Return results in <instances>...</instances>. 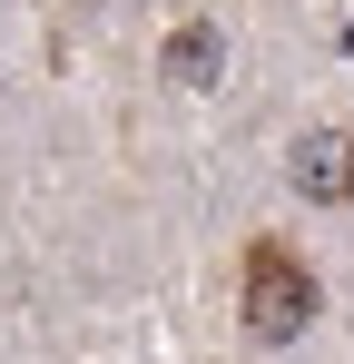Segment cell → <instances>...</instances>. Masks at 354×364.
Masks as SVG:
<instances>
[{
	"instance_id": "3",
	"label": "cell",
	"mask_w": 354,
	"mask_h": 364,
	"mask_svg": "<svg viewBox=\"0 0 354 364\" xmlns=\"http://www.w3.org/2000/svg\"><path fill=\"white\" fill-rule=\"evenodd\" d=\"M158 69H168L177 89H217V79H227V30H217V20H177Z\"/></svg>"
},
{
	"instance_id": "1",
	"label": "cell",
	"mask_w": 354,
	"mask_h": 364,
	"mask_svg": "<svg viewBox=\"0 0 354 364\" xmlns=\"http://www.w3.org/2000/svg\"><path fill=\"white\" fill-rule=\"evenodd\" d=\"M236 305H246V335H256V345H295V335L315 325V276H305V256H295L286 237H256L246 266H236Z\"/></svg>"
},
{
	"instance_id": "2",
	"label": "cell",
	"mask_w": 354,
	"mask_h": 364,
	"mask_svg": "<svg viewBox=\"0 0 354 364\" xmlns=\"http://www.w3.org/2000/svg\"><path fill=\"white\" fill-rule=\"evenodd\" d=\"M286 178L305 207H354V128H305Z\"/></svg>"
}]
</instances>
